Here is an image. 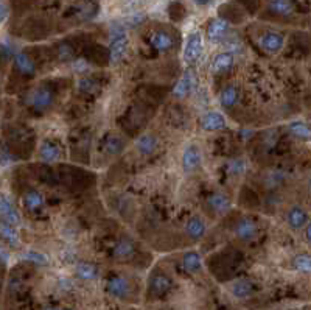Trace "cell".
<instances>
[{"mask_svg": "<svg viewBox=\"0 0 311 310\" xmlns=\"http://www.w3.org/2000/svg\"><path fill=\"white\" fill-rule=\"evenodd\" d=\"M232 292L236 298H248L252 293V285H250L249 280H238L232 287Z\"/></svg>", "mask_w": 311, "mask_h": 310, "instance_id": "cell-31", "label": "cell"}, {"mask_svg": "<svg viewBox=\"0 0 311 310\" xmlns=\"http://www.w3.org/2000/svg\"><path fill=\"white\" fill-rule=\"evenodd\" d=\"M105 148H106V151L109 153V154H120L122 151H123V148H124V142L122 140V137H118V136H115V134H112V136H109L108 139H106V142H105Z\"/></svg>", "mask_w": 311, "mask_h": 310, "instance_id": "cell-28", "label": "cell"}, {"mask_svg": "<svg viewBox=\"0 0 311 310\" xmlns=\"http://www.w3.org/2000/svg\"><path fill=\"white\" fill-rule=\"evenodd\" d=\"M14 64H16V69L24 73V75H34V63L31 61V58L27 56L25 53H19L14 58Z\"/></svg>", "mask_w": 311, "mask_h": 310, "instance_id": "cell-24", "label": "cell"}, {"mask_svg": "<svg viewBox=\"0 0 311 310\" xmlns=\"http://www.w3.org/2000/svg\"><path fill=\"white\" fill-rule=\"evenodd\" d=\"M305 237H307V240L311 243V220L308 221V225H307V232H305Z\"/></svg>", "mask_w": 311, "mask_h": 310, "instance_id": "cell-36", "label": "cell"}, {"mask_svg": "<svg viewBox=\"0 0 311 310\" xmlns=\"http://www.w3.org/2000/svg\"><path fill=\"white\" fill-rule=\"evenodd\" d=\"M258 44H260L262 49L268 51V53H279V51L283 49L285 38L280 33L268 32V33H264L263 36H260Z\"/></svg>", "mask_w": 311, "mask_h": 310, "instance_id": "cell-5", "label": "cell"}, {"mask_svg": "<svg viewBox=\"0 0 311 310\" xmlns=\"http://www.w3.org/2000/svg\"><path fill=\"white\" fill-rule=\"evenodd\" d=\"M0 235H2L3 240L8 242L10 245L13 246L17 245V232L14 231L11 223H0Z\"/></svg>", "mask_w": 311, "mask_h": 310, "instance_id": "cell-30", "label": "cell"}, {"mask_svg": "<svg viewBox=\"0 0 311 310\" xmlns=\"http://www.w3.org/2000/svg\"><path fill=\"white\" fill-rule=\"evenodd\" d=\"M286 223L290 225L293 229H302L303 226L308 223V213L305 209H302L300 206H294L286 213Z\"/></svg>", "mask_w": 311, "mask_h": 310, "instance_id": "cell-10", "label": "cell"}, {"mask_svg": "<svg viewBox=\"0 0 311 310\" xmlns=\"http://www.w3.org/2000/svg\"><path fill=\"white\" fill-rule=\"evenodd\" d=\"M201 161H202V154L196 144H187L184 147V151H182L184 172H187V173L195 172L196 168L201 165Z\"/></svg>", "mask_w": 311, "mask_h": 310, "instance_id": "cell-3", "label": "cell"}, {"mask_svg": "<svg viewBox=\"0 0 311 310\" xmlns=\"http://www.w3.org/2000/svg\"><path fill=\"white\" fill-rule=\"evenodd\" d=\"M229 32V24L226 19H213L209 27H207V38L212 42H218L221 39H224Z\"/></svg>", "mask_w": 311, "mask_h": 310, "instance_id": "cell-9", "label": "cell"}, {"mask_svg": "<svg viewBox=\"0 0 311 310\" xmlns=\"http://www.w3.org/2000/svg\"><path fill=\"white\" fill-rule=\"evenodd\" d=\"M77 276L83 280H93L98 276V270L95 265L89 262H79L77 265Z\"/></svg>", "mask_w": 311, "mask_h": 310, "instance_id": "cell-26", "label": "cell"}, {"mask_svg": "<svg viewBox=\"0 0 311 310\" xmlns=\"http://www.w3.org/2000/svg\"><path fill=\"white\" fill-rule=\"evenodd\" d=\"M268 8L271 13L277 14V16H288L293 13V2L291 0H271Z\"/></svg>", "mask_w": 311, "mask_h": 310, "instance_id": "cell-23", "label": "cell"}, {"mask_svg": "<svg viewBox=\"0 0 311 310\" xmlns=\"http://www.w3.org/2000/svg\"><path fill=\"white\" fill-rule=\"evenodd\" d=\"M28 259L30 261H33V262H36V263H47V257L44 256V254H39V253H30L28 256Z\"/></svg>", "mask_w": 311, "mask_h": 310, "instance_id": "cell-34", "label": "cell"}, {"mask_svg": "<svg viewBox=\"0 0 311 310\" xmlns=\"http://www.w3.org/2000/svg\"><path fill=\"white\" fill-rule=\"evenodd\" d=\"M288 128H290V132L293 136L299 137L302 140H310L311 139V127H310V125H307L305 122H300V120L291 122Z\"/></svg>", "mask_w": 311, "mask_h": 310, "instance_id": "cell-27", "label": "cell"}, {"mask_svg": "<svg viewBox=\"0 0 311 310\" xmlns=\"http://www.w3.org/2000/svg\"><path fill=\"white\" fill-rule=\"evenodd\" d=\"M78 87H79V91H83L86 94H92L97 91V83H95L93 80L91 78H83V80H79L78 81Z\"/></svg>", "mask_w": 311, "mask_h": 310, "instance_id": "cell-32", "label": "cell"}, {"mask_svg": "<svg viewBox=\"0 0 311 310\" xmlns=\"http://www.w3.org/2000/svg\"><path fill=\"white\" fill-rule=\"evenodd\" d=\"M201 128L204 131H219L226 128L224 115L218 111H209L201 117Z\"/></svg>", "mask_w": 311, "mask_h": 310, "instance_id": "cell-6", "label": "cell"}, {"mask_svg": "<svg viewBox=\"0 0 311 310\" xmlns=\"http://www.w3.org/2000/svg\"><path fill=\"white\" fill-rule=\"evenodd\" d=\"M136 253V246H134V243H132L131 239L128 237H123L117 242V245L114 248V257L115 259H129V257H132Z\"/></svg>", "mask_w": 311, "mask_h": 310, "instance_id": "cell-14", "label": "cell"}, {"mask_svg": "<svg viewBox=\"0 0 311 310\" xmlns=\"http://www.w3.org/2000/svg\"><path fill=\"white\" fill-rule=\"evenodd\" d=\"M233 232L240 240H244V242L252 240L257 235V225L255 221L250 218H241L238 223L235 225Z\"/></svg>", "mask_w": 311, "mask_h": 310, "instance_id": "cell-7", "label": "cell"}, {"mask_svg": "<svg viewBox=\"0 0 311 310\" xmlns=\"http://www.w3.org/2000/svg\"><path fill=\"white\" fill-rule=\"evenodd\" d=\"M243 168H244V164H243V162L236 161V162H233V164H232V170H231V173L240 175V173H243Z\"/></svg>", "mask_w": 311, "mask_h": 310, "instance_id": "cell-35", "label": "cell"}, {"mask_svg": "<svg viewBox=\"0 0 311 310\" xmlns=\"http://www.w3.org/2000/svg\"><path fill=\"white\" fill-rule=\"evenodd\" d=\"M58 56H59V60H62V61L72 60V58H73V49L69 46V44H62V46H59Z\"/></svg>", "mask_w": 311, "mask_h": 310, "instance_id": "cell-33", "label": "cell"}, {"mask_svg": "<svg viewBox=\"0 0 311 310\" xmlns=\"http://www.w3.org/2000/svg\"><path fill=\"white\" fill-rule=\"evenodd\" d=\"M238 98H240L238 87L233 86V84L226 86L219 94V103H221V106L226 108V109H232L236 105Z\"/></svg>", "mask_w": 311, "mask_h": 310, "instance_id": "cell-15", "label": "cell"}, {"mask_svg": "<svg viewBox=\"0 0 311 310\" xmlns=\"http://www.w3.org/2000/svg\"><path fill=\"white\" fill-rule=\"evenodd\" d=\"M171 279H170L168 276L165 275H162V273H157V275H154L151 277V282H150V289L154 294H157V296H160V294H165L170 289H171Z\"/></svg>", "mask_w": 311, "mask_h": 310, "instance_id": "cell-16", "label": "cell"}, {"mask_svg": "<svg viewBox=\"0 0 311 310\" xmlns=\"http://www.w3.org/2000/svg\"><path fill=\"white\" fill-rule=\"evenodd\" d=\"M151 46L159 51H168L174 47V39L170 33L156 32L151 36Z\"/></svg>", "mask_w": 311, "mask_h": 310, "instance_id": "cell-13", "label": "cell"}, {"mask_svg": "<svg viewBox=\"0 0 311 310\" xmlns=\"http://www.w3.org/2000/svg\"><path fill=\"white\" fill-rule=\"evenodd\" d=\"M196 84V77H195V73L191 72L190 69L188 70H185L182 73V77L179 78V81L174 84L173 87V95L176 98H185L187 95L193 91V87Z\"/></svg>", "mask_w": 311, "mask_h": 310, "instance_id": "cell-4", "label": "cell"}, {"mask_svg": "<svg viewBox=\"0 0 311 310\" xmlns=\"http://www.w3.org/2000/svg\"><path fill=\"white\" fill-rule=\"evenodd\" d=\"M233 63H235V58L231 51L218 53L212 63V72L213 73H226L233 67Z\"/></svg>", "mask_w": 311, "mask_h": 310, "instance_id": "cell-11", "label": "cell"}, {"mask_svg": "<svg viewBox=\"0 0 311 310\" xmlns=\"http://www.w3.org/2000/svg\"><path fill=\"white\" fill-rule=\"evenodd\" d=\"M108 292L114 298H124L129 293V284L128 280L122 276H114L108 280Z\"/></svg>", "mask_w": 311, "mask_h": 310, "instance_id": "cell-12", "label": "cell"}, {"mask_svg": "<svg viewBox=\"0 0 311 310\" xmlns=\"http://www.w3.org/2000/svg\"><path fill=\"white\" fill-rule=\"evenodd\" d=\"M129 39L126 36V32L122 27H112L110 28V42H109V61L110 64L120 63L128 51Z\"/></svg>", "mask_w": 311, "mask_h": 310, "instance_id": "cell-1", "label": "cell"}, {"mask_svg": "<svg viewBox=\"0 0 311 310\" xmlns=\"http://www.w3.org/2000/svg\"><path fill=\"white\" fill-rule=\"evenodd\" d=\"M39 154H41V159L46 161V162H55L59 159L61 156V150H59V147L55 144V142H50V140H46L42 145H41V150H39Z\"/></svg>", "mask_w": 311, "mask_h": 310, "instance_id": "cell-20", "label": "cell"}, {"mask_svg": "<svg viewBox=\"0 0 311 310\" xmlns=\"http://www.w3.org/2000/svg\"><path fill=\"white\" fill-rule=\"evenodd\" d=\"M47 310H56V309H47Z\"/></svg>", "mask_w": 311, "mask_h": 310, "instance_id": "cell-39", "label": "cell"}, {"mask_svg": "<svg viewBox=\"0 0 311 310\" xmlns=\"http://www.w3.org/2000/svg\"><path fill=\"white\" fill-rule=\"evenodd\" d=\"M185 232H187L190 239L199 240L205 234V223L199 217H191L185 223Z\"/></svg>", "mask_w": 311, "mask_h": 310, "instance_id": "cell-19", "label": "cell"}, {"mask_svg": "<svg viewBox=\"0 0 311 310\" xmlns=\"http://www.w3.org/2000/svg\"><path fill=\"white\" fill-rule=\"evenodd\" d=\"M24 204L28 211H38L44 206V196L39 194L38 190H30L24 196Z\"/></svg>", "mask_w": 311, "mask_h": 310, "instance_id": "cell-25", "label": "cell"}, {"mask_svg": "<svg viewBox=\"0 0 311 310\" xmlns=\"http://www.w3.org/2000/svg\"><path fill=\"white\" fill-rule=\"evenodd\" d=\"M195 2H196L198 5H205V3H209L210 0H195Z\"/></svg>", "mask_w": 311, "mask_h": 310, "instance_id": "cell-38", "label": "cell"}, {"mask_svg": "<svg viewBox=\"0 0 311 310\" xmlns=\"http://www.w3.org/2000/svg\"><path fill=\"white\" fill-rule=\"evenodd\" d=\"M293 267L300 273H311V254H299L294 257Z\"/></svg>", "mask_w": 311, "mask_h": 310, "instance_id": "cell-29", "label": "cell"}, {"mask_svg": "<svg viewBox=\"0 0 311 310\" xmlns=\"http://www.w3.org/2000/svg\"><path fill=\"white\" fill-rule=\"evenodd\" d=\"M182 265L185 271L188 273H198L201 270L202 263H201V256H199L196 251H188V253H185L184 257H182Z\"/></svg>", "mask_w": 311, "mask_h": 310, "instance_id": "cell-21", "label": "cell"}, {"mask_svg": "<svg viewBox=\"0 0 311 310\" xmlns=\"http://www.w3.org/2000/svg\"><path fill=\"white\" fill-rule=\"evenodd\" d=\"M207 206L215 212V213H224L231 208V200L224 194H212L207 198Z\"/></svg>", "mask_w": 311, "mask_h": 310, "instance_id": "cell-18", "label": "cell"}, {"mask_svg": "<svg viewBox=\"0 0 311 310\" xmlns=\"http://www.w3.org/2000/svg\"><path fill=\"white\" fill-rule=\"evenodd\" d=\"M53 98H55L53 91L47 86H42V87H39V89L34 91L33 97H31V105L34 106V109L44 111L53 103Z\"/></svg>", "mask_w": 311, "mask_h": 310, "instance_id": "cell-8", "label": "cell"}, {"mask_svg": "<svg viewBox=\"0 0 311 310\" xmlns=\"http://www.w3.org/2000/svg\"><path fill=\"white\" fill-rule=\"evenodd\" d=\"M5 16H6V8L3 3H0V22L5 19Z\"/></svg>", "mask_w": 311, "mask_h": 310, "instance_id": "cell-37", "label": "cell"}, {"mask_svg": "<svg viewBox=\"0 0 311 310\" xmlns=\"http://www.w3.org/2000/svg\"><path fill=\"white\" fill-rule=\"evenodd\" d=\"M136 148L143 156H150L157 148V139L153 134H142L136 142Z\"/></svg>", "mask_w": 311, "mask_h": 310, "instance_id": "cell-17", "label": "cell"}, {"mask_svg": "<svg viewBox=\"0 0 311 310\" xmlns=\"http://www.w3.org/2000/svg\"><path fill=\"white\" fill-rule=\"evenodd\" d=\"M0 215L11 225H19V213L11 206V203L8 200H5V198H0Z\"/></svg>", "mask_w": 311, "mask_h": 310, "instance_id": "cell-22", "label": "cell"}, {"mask_svg": "<svg viewBox=\"0 0 311 310\" xmlns=\"http://www.w3.org/2000/svg\"><path fill=\"white\" fill-rule=\"evenodd\" d=\"M202 55V36L199 32H193L187 36L184 46V61L187 64H195Z\"/></svg>", "mask_w": 311, "mask_h": 310, "instance_id": "cell-2", "label": "cell"}]
</instances>
